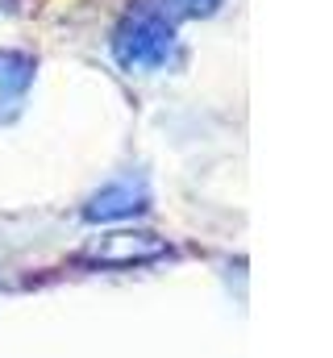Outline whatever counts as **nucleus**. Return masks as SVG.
I'll use <instances>...</instances> for the list:
<instances>
[{
  "mask_svg": "<svg viewBox=\"0 0 333 358\" xmlns=\"http://www.w3.org/2000/svg\"><path fill=\"white\" fill-rule=\"evenodd\" d=\"M166 255V242L155 234H142V229H121V234H104L96 238L80 259L92 267H146L155 259Z\"/></svg>",
  "mask_w": 333,
  "mask_h": 358,
  "instance_id": "1",
  "label": "nucleus"
},
{
  "mask_svg": "<svg viewBox=\"0 0 333 358\" xmlns=\"http://www.w3.org/2000/svg\"><path fill=\"white\" fill-rule=\"evenodd\" d=\"M29 84V71L21 59H0V113H13L21 92Z\"/></svg>",
  "mask_w": 333,
  "mask_h": 358,
  "instance_id": "3",
  "label": "nucleus"
},
{
  "mask_svg": "<svg viewBox=\"0 0 333 358\" xmlns=\"http://www.w3.org/2000/svg\"><path fill=\"white\" fill-rule=\"evenodd\" d=\"M146 208V187L125 179V183H113L104 187L92 204H87V221H117V217H134Z\"/></svg>",
  "mask_w": 333,
  "mask_h": 358,
  "instance_id": "2",
  "label": "nucleus"
}]
</instances>
